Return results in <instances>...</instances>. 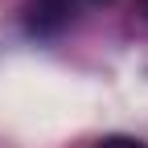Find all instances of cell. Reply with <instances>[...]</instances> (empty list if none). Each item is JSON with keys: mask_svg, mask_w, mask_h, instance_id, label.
I'll list each match as a JSON object with an SVG mask.
<instances>
[{"mask_svg": "<svg viewBox=\"0 0 148 148\" xmlns=\"http://www.w3.org/2000/svg\"><path fill=\"white\" fill-rule=\"evenodd\" d=\"M95 148H144V144L132 140V136H107V140H99Z\"/></svg>", "mask_w": 148, "mask_h": 148, "instance_id": "obj_1", "label": "cell"}, {"mask_svg": "<svg viewBox=\"0 0 148 148\" xmlns=\"http://www.w3.org/2000/svg\"><path fill=\"white\" fill-rule=\"evenodd\" d=\"M99 4H103V0H99Z\"/></svg>", "mask_w": 148, "mask_h": 148, "instance_id": "obj_2", "label": "cell"}]
</instances>
